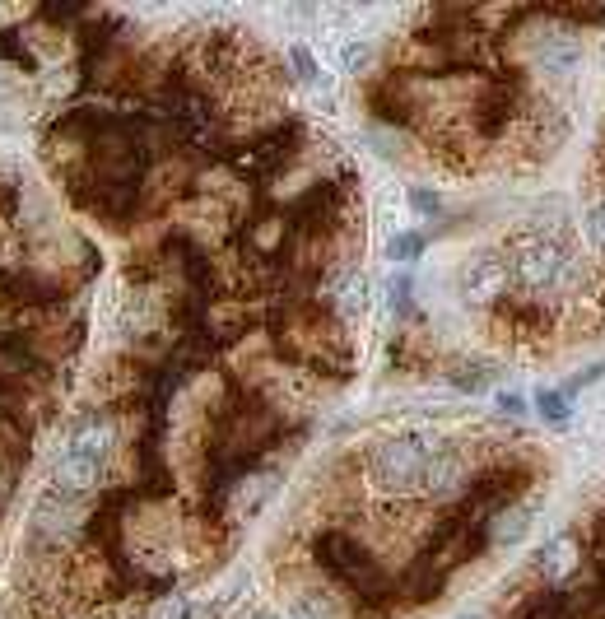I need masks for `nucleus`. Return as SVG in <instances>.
Returning <instances> with one entry per match:
<instances>
[{
    "label": "nucleus",
    "mask_w": 605,
    "mask_h": 619,
    "mask_svg": "<svg viewBox=\"0 0 605 619\" xmlns=\"http://www.w3.org/2000/svg\"><path fill=\"white\" fill-rule=\"evenodd\" d=\"M508 275L512 284H522L531 303H554L578 289L582 270H578V256L568 252L554 233H522L512 238V252H508Z\"/></svg>",
    "instance_id": "f257e3e1"
},
{
    "label": "nucleus",
    "mask_w": 605,
    "mask_h": 619,
    "mask_svg": "<svg viewBox=\"0 0 605 619\" xmlns=\"http://www.w3.org/2000/svg\"><path fill=\"white\" fill-rule=\"evenodd\" d=\"M312 559H317L340 587H350L354 596H363V601H387V596H396L391 573L377 564V554L368 550V545H359L350 531H322L317 545H312Z\"/></svg>",
    "instance_id": "f03ea898"
},
{
    "label": "nucleus",
    "mask_w": 605,
    "mask_h": 619,
    "mask_svg": "<svg viewBox=\"0 0 605 619\" xmlns=\"http://www.w3.org/2000/svg\"><path fill=\"white\" fill-rule=\"evenodd\" d=\"M108 457H112V424L103 415H84L75 424V433H70L61 461H56V494L66 498L89 494L108 471Z\"/></svg>",
    "instance_id": "7ed1b4c3"
},
{
    "label": "nucleus",
    "mask_w": 605,
    "mask_h": 619,
    "mask_svg": "<svg viewBox=\"0 0 605 619\" xmlns=\"http://www.w3.org/2000/svg\"><path fill=\"white\" fill-rule=\"evenodd\" d=\"M433 447L424 433H405V438H387L368 452V475L382 494H410V489H424V475H429Z\"/></svg>",
    "instance_id": "20e7f679"
},
{
    "label": "nucleus",
    "mask_w": 605,
    "mask_h": 619,
    "mask_svg": "<svg viewBox=\"0 0 605 619\" xmlns=\"http://www.w3.org/2000/svg\"><path fill=\"white\" fill-rule=\"evenodd\" d=\"M508 284H512L508 261L494 252H480L471 266L461 270V294H466L471 308H494V303H503V298H508Z\"/></svg>",
    "instance_id": "39448f33"
},
{
    "label": "nucleus",
    "mask_w": 605,
    "mask_h": 619,
    "mask_svg": "<svg viewBox=\"0 0 605 619\" xmlns=\"http://www.w3.org/2000/svg\"><path fill=\"white\" fill-rule=\"evenodd\" d=\"M540 19H545V14H540ZM578 61H582V42H578V33H573L568 24L545 28L540 38H531V66L545 70V75H568Z\"/></svg>",
    "instance_id": "423d86ee"
},
{
    "label": "nucleus",
    "mask_w": 605,
    "mask_h": 619,
    "mask_svg": "<svg viewBox=\"0 0 605 619\" xmlns=\"http://www.w3.org/2000/svg\"><path fill=\"white\" fill-rule=\"evenodd\" d=\"M424 489L438 494V498H461L466 489H471V471H466V457H461L457 447H433Z\"/></svg>",
    "instance_id": "0eeeda50"
},
{
    "label": "nucleus",
    "mask_w": 605,
    "mask_h": 619,
    "mask_svg": "<svg viewBox=\"0 0 605 619\" xmlns=\"http://www.w3.org/2000/svg\"><path fill=\"white\" fill-rule=\"evenodd\" d=\"M582 568V545H578V536H554L545 550L536 554V573L550 587H564L573 573Z\"/></svg>",
    "instance_id": "6e6552de"
},
{
    "label": "nucleus",
    "mask_w": 605,
    "mask_h": 619,
    "mask_svg": "<svg viewBox=\"0 0 605 619\" xmlns=\"http://www.w3.org/2000/svg\"><path fill=\"white\" fill-rule=\"evenodd\" d=\"M336 210H340V187L322 182V187H312L303 201L294 205V229H331L336 224Z\"/></svg>",
    "instance_id": "1a4fd4ad"
},
{
    "label": "nucleus",
    "mask_w": 605,
    "mask_h": 619,
    "mask_svg": "<svg viewBox=\"0 0 605 619\" xmlns=\"http://www.w3.org/2000/svg\"><path fill=\"white\" fill-rule=\"evenodd\" d=\"M368 103H373V112L382 117V122H396V126H410L415 122V98L405 94L401 80H382L368 89Z\"/></svg>",
    "instance_id": "9d476101"
},
{
    "label": "nucleus",
    "mask_w": 605,
    "mask_h": 619,
    "mask_svg": "<svg viewBox=\"0 0 605 619\" xmlns=\"http://www.w3.org/2000/svg\"><path fill=\"white\" fill-rule=\"evenodd\" d=\"M33 522H38L42 536H66V531H75L80 526V498H66V494H47L38 503V512H33Z\"/></svg>",
    "instance_id": "9b49d317"
},
{
    "label": "nucleus",
    "mask_w": 605,
    "mask_h": 619,
    "mask_svg": "<svg viewBox=\"0 0 605 619\" xmlns=\"http://www.w3.org/2000/svg\"><path fill=\"white\" fill-rule=\"evenodd\" d=\"M531 517H536V503H512V508L498 512V522H489V540L494 545H517L531 531Z\"/></svg>",
    "instance_id": "f8f14e48"
},
{
    "label": "nucleus",
    "mask_w": 605,
    "mask_h": 619,
    "mask_svg": "<svg viewBox=\"0 0 605 619\" xmlns=\"http://www.w3.org/2000/svg\"><path fill=\"white\" fill-rule=\"evenodd\" d=\"M508 619H573L568 592H536L526 596V606H517Z\"/></svg>",
    "instance_id": "ddd939ff"
},
{
    "label": "nucleus",
    "mask_w": 605,
    "mask_h": 619,
    "mask_svg": "<svg viewBox=\"0 0 605 619\" xmlns=\"http://www.w3.org/2000/svg\"><path fill=\"white\" fill-rule=\"evenodd\" d=\"M363 303H368V280H363L359 270H345L336 284V312H345V317H359Z\"/></svg>",
    "instance_id": "4468645a"
},
{
    "label": "nucleus",
    "mask_w": 605,
    "mask_h": 619,
    "mask_svg": "<svg viewBox=\"0 0 605 619\" xmlns=\"http://www.w3.org/2000/svg\"><path fill=\"white\" fill-rule=\"evenodd\" d=\"M294 619H340L326 592H298L294 596Z\"/></svg>",
    "instance_id": "2eb2a0df"
},
{
    "label": "nucleus",
    "mask_w": 605,
    "mask_h": 619,
    "mask_svg": "<svg viewBox=\"0 0 605 619\" xmlns=\"http://www.w3.org/2000/svg\"><path fill=\"white\" fill-rule=\"evenodd\" d=\"M536 410H540V419H545V424H554V429H564V424H568V396H564V391H554V387L536 391Z\"/></svg>",
    "instance_id": "dca6fc26"
},
{
    "label": "nucleus",
    "mask_w": 605,
    "mask_h": 619,
    "mask_svg": "<svg viewBox=\"0 0 605 619\" xmlns=\"http://www.w3.org/2000/svg\"><path fill=\"white\" fill-rule=\"evenodd\" d=\"M489 377H494V368H484V364H457L452 373H447V382L461 391H484L489 387Z\"/></svg>",
    "instance_id": "f3484780"
},
{
    "label": "nucleus",
    "mask_w": 605,
    "mask_h": 619,
    "mask_svg": "<svg viewBox=\"0 0 605 619\" xmlns=\"http://www.w3.org/2000/svg\"><path fill=\"white\" fill-rule=\"evenodd\" d=\"M289 66H294V75L303 84H317V80H322V75H317V56H312L303 42H294V47H289Z\"/></svg>",
    "instance_id": "a211bd4d"
},
{
    "label": "nucleus",
    "mask_w": 605,
    "mask_h": 619,
    "mask_svg": "<svg viewBox=\"0 0 605 619\" xmlns=\"http://www.w3.org/2000/svg\"><path fill=\"white\" fill-rule=\"evenodd\" d=\"M387 252H391V261H415V256L424 252V238H419V233H401Z\"/></svg>",
    "instance_id": "6ab92c4d"
},
{
    "label": "nucleus",
    "mask_w": 605,
    "mask_h": 619,
    "mask_svg": "<svg viewBox=\"0 0 605 619\" xmlns=\"http://www.w3.org/2000/svg\"><path fill=\"white\" fill-rule=\"evenodd\" d=\"M196 615H201V606H196L191 596H177V601H168L154 619H196Z\"/></svg>",
    "instance_id": "aec40b11"
},
{
    "label": "nucleus",
    "mask_w": 605,
    "mask_h": 619,
    "mask_svg": "<svg viewBox=\"0 0 605 619\" xmlns=\"http://www.w3.org/2000/svg\"><path fill=\"white\" fill-rule=\"evenodd\" d=\"M410 210H419V215H438L443 201H438L429 187H410Z\"/></svg>",
    "instance_id": "412c9836"
},
{
    "label": "nucleus",
    "mask_w": 605,
    "mask_h": 619,
    "mask_svg": "<svg viewBox=\"0 0 605 619\" xmlns=\"http://www.w3.org/2000/svg\"><path fill=\"white\" fill-rule=\"evenodd\" d=\"M368 52H373L368 42H350V47H340V66H345V70H359L363 61H368Z\"/></svg>",
    "instance_id": "4be33fe9"
},
{
    "label": "nucleus",
    "mask_w": 605,
    "mask_h": 619,
    "mask_svg": "<svg viewBox=\"0 0 605 619\" xmlns=\"http://www.w3.org/2000/svg\"><path fill=\"white\" fill-rule=\"evenodd\" d=\"M391 308L410 312V275H396V280H391Z\"/></svg>",
    "instance_id": "5701e85b"
},
{
    "label": "nucleus",
    "mask_w": 605,
    "mask_h": 619,
    "mask_svg": "<svg viewBox=\"0 0 605 619\" xmlns=\"http://www.w3.org/2000/svg\"><path fill=\"white\" fill-rule=\"evenodd\" d=\"M605 373V364H587V368H582V373L578 377H573V382H568V387H564V396H573V391H582V387H592V382H596V377H601Z\"/></svg>",
    "instance_id": "b1692460"
},
{
    "label": "nucleus",
    "mask_w": 605,
    "mask_h": 619,
    "mask_svg": "<svg viewBox=\"0 0 605 619\" xmlns=\"http://www.w3.org/2000/svg\"><path fill=\"white\" fill-rule=\"evenodd\" d=\"M587 224H592L596 247H601V252H605V201H601V205H592V215H587Z\"/></svg>",
    "instance_id": "393cba45"
},
{
    "label": "nucleus",
    "mask_w": 605,
    "mask_h": 619,
    "mask_svg": "<svg viewBox=\"0 0 605 619\" xmlns=\"http://www.w3.org/2000/svg\"><path fill=\"white\" fill-rule=\"evenodd\" d=\"M498 410H503V415H526L522 396H508V391H503V396H498Z\"/></svg>",
    "instance_id": "a878e982"
},
{
    "label": "nucleus",
    "mask_w": 605,
    "mask_h": 619,
    "mask_svg": "<svg viewBox=\"0 0 605 619\" xmlns=\"http://www.w3.org/2000/svg\"><path fill=\"white\" fill-rule=\"evenodd\" d=\"M457 619H484V615H475V610H466V615H457Z\"/></svg>",
    "instance_id": "bb28decb"
},
{
    "label": "nucleus",
    "mask_w": 605,
    "mask_h": 619,
    "mask_svg": "<svg viewBox=\"0 0 605 619\" xmlns=\"http://www.w3.org/2000/svg\"><path fill=\"white\" fill-rule=\"evenodd\" d=\"M252 619H275V615H266V610H261V615H252Z\"/></svg>",
    "instance_id": "cd10ccee"
}]
</instances>
